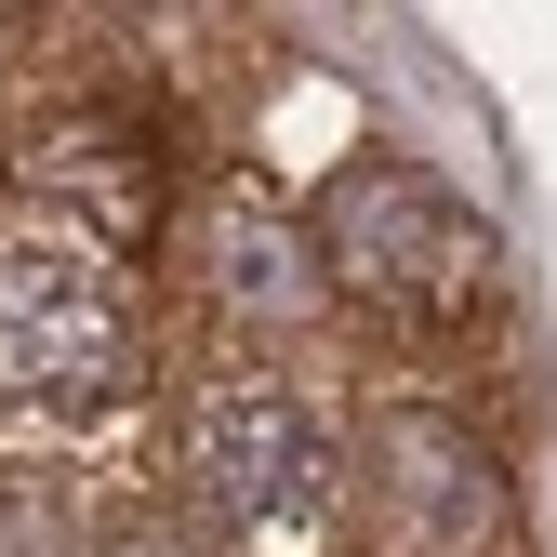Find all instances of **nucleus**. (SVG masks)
<instances>
[{"label": "nucleus", "instance_id": "obj_1", "mask_svg": "<svg viewBox=\"0 0 557 557\" xmlns=\"http://www.w3.org/2000/svg\"><path fill=\"white\" fill-rule=\"evenodd\" d=\"M173 492L213 557H332L345 544V451L319 398L265 359H213L173 411Z\"/></svg>", "mask_w": 557, "mask_h": 557}, {"label": "nucleus", "instance_id": "obj_2", "mask_svg": "<svg viewBox=\"0 0 557 557\" xmlns=\"http://www.w3.org/2000/svg\"><path fill=\"white\" fill-rule=\"evenodd\" d=\"M133 385H147V306H133V278L66 213H14L0 226V411L120 425Z\"/></svg>", "mask_w": 557, "mask_h": 557}, {"label": "nucleus", "instance_id": "obj_3", "mask_svg": "<svg viewBox=\"0 0 557 557\" xmlns=\"http://www.w3.org/2000/svg\"><path fill=\"white\" fill-rule=\"evenodd\" d=\"M319 265H332V293L345 306H372V319H411V332H451L478 293H492V213L451 186V173H425V160H345L332 186H319Z\"/></svg>", "mask_w": 557, "mask_h": 557}, {"label": "nucleus", "instance_id": "obj_4", "mask_svg": "<svg viewBox=\"0 0 557 557\" xmlns=\"http://www.w3.org/2000/svg\"><path fill=\"white\" fill-rule=\"evenodd\" d=\"M345 492H359L372 557H518V492L451 398H385L359 425Z\"/></svg>", "mask_w": 557, "mask_h": 557}, {"label": "nucleus", "instance_id": "obj_5", "mask_svg": "<svg viewBox=\"0 0 557 557\" xmlns=\"http://www.w3.org/2000/svg\"><path fill=\"white\" fill-rule=\"evenodd\" d=\"M186 293L213 306L239 345H265V332H319V319H332L319 226L278 213L265 186H213V199L186 213Z\"/></svg>", "mask_w": 557, "mask_h": 557}, {"label": "nucleus", "instance_id": "obj_6", "mask_svg": "<svg viewBox=\"0 0 557 557\" xmlns=\"http://www.w3.org/2000/svg\"><path fill=\"white\" fill-rule=\"evenodd\" d=\"M0 557H94V518H81V492L66 478H0Z\"/></svg>", "mask_w": 557, "mask_h": 557}, {"label": "nucleus", "instance_id": "obj_7", "mask_svg": "<svg viewBox=\"0 0 557 557\" xmlns=\"http://www.w3.org/2000/svg\"><path fill=\"white\" fill-rule=\"evenodd\" d=\"M94 557H213V544H199L186 505H120V518H94Z\"/></svg>", "mask_w": 557, "mask_h": 557}]
</instances>
